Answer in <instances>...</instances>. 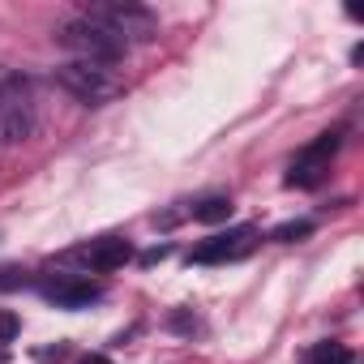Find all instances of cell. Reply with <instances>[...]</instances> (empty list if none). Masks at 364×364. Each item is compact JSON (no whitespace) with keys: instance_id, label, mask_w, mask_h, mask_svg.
<instances>
[{"instance_id":"obj_15","label":"cell","mask_w":364,"mask_h":364,"mask_svg":"<svg viewBox=\"0 0 364 364\" xmlns=\"http://www.w3.org/2000/svg\"><path fill=\"white\" fill-rule=\"evenodd\" d=\"M82 364H112V360H107V355H86Z\"/></svg>"},{"instance_id":"obj_7","label":"cell","mask_w":364,"mask_h":364,"mask_svg":"<svg viewBox=\"0 0 364 364\" xmlns=\"http://www.w3.org/2000/svg\"><path fill=\"white\" fill-rule=\"evenodd\" d=\"M39 291L56 304V309H86V304H95L99 296H103V287L99 283H90V279H77V274H60V279H43L39 283Z\"/></svg>"},{"instance_id":"obj_1","label":"cell","mask_w":364,"mask_h":364,"mask_svg":"<svg viewBox=\"0 0 364 364\" xmlns=\"http://www.w3.org/2000/svg\"><path fill=\"white\" fill-rule=\"evenodd\" d=\"M56 43L65 48V52H73V60H86V65H120L124 60V52H129V43H120L112 31H103L99 22H90V18H69V22H60L56 26Z\"/></svg>"},{"instance_id":"obj_5","label":"cell","mask_w":364,"mask_h":364,"mask_svg":"<svg viewBox=\"0 0 364 364\" xmlns=\"http://www.w3.org/2000/svg\"><path fill=\"white\" fill-rule=\"evenodd\" d=\"M253 245H257V228H232V232H223V236H210V240H202V245L189 253V262H198V266L236 262V257H245Z\"/></svg>"},{"instance_id":"obj_3","label":"cell","mask_w":364,"mask_h":364,"mask_svg":"<svg viewBox=\"0 0 364 364\" xmlns=\"http://www.w3.org/2000/svg\"><path fill=\"white\" fill-rule=\"evenodd\" d=\"M35 133V103L26 77L0 69V146H22Z\"/></svg>"},{"instance_id":"obj_14","label":"cell","mask_w":364,"mask_h":364,"mask_svg":"<svg viewBox=\"0 0 364 364\" xmlns=\"http://www.w3.org/2000/svg\"><path fill=\"white\" fill-rule=\"evenodd\" d=\"M167 257V249L159 245V249H150V253H141V266H154V262H163Z\"/></svg>"},{"instance_id":"obj_16","label":"cell","mask_w":364,"mask_h":364,"mask_svg":"<svg viewBox=\"0 0 364 364\" xmlns=\"http://www.w3.org/2000/svg\"><path fill=\"white\" fill-rule=\"evenodd\" d=\"M0 364H9V355H5V351H0Z\"/></svg>"},{"instance_id":"obj_13","label":"cell","mask_w":364,"mask_h":364,"mask_svg":"<svg viewBox=\"0 0 364 364\" xmlns=\"http://www.w3.org/2000/svg\"><path fill=\"white\" fill-rule=\"evenodd\" d=\"M31 279L22 274V270H14V266H0V291H18V287H26Z\"/></svg>"},{"instance_id":"obj_9","label":"cell","mask_w":364,"mask_h":364,"mask_svg":"<svg viewBox=\"0 0 364 364\" xmlns=\"http://www.w3.org/2000/svg\"><path fill=\"white\" fill-rule=\"evenodd\" d=\"M232 210H236L232 198H206V202L193 206V219H198V223H228Z\"/></svg>"},{"instance_id":"obj_11","label":"cell","mask_w":364,"mask_h":364,"mask_svg":"<svg viewBox=\"0 0 364 364\" xmlns=\"http://www.w3.org/2000/svg\"><path fill=\"white\" fill-rule=\"evenodd\" d=\"M304 236H313V223H309V219H291V223H283V228L270 232V240H279V245H296V240H304Z\"/></svg>"},{"instance_id":"obj_4","label":"cell","mask_w":364,"mask_h":364,"mask_svg":"<svg viewBox=\"0 0 364 364\" xmlns=\"http://www.w3.org/2000/svg\"><path fill=\"white\" fill-rule=\"evenodd\" d=\"M56 82H60L73 99H82V103H90V107H103V103H112V99L124 95V82H120L107 65H86V60H65V65L56 69Z\"/></svg>"},{"instance_id":"obj_2","label":"cell","mask_w":364,"mask_h":364,"mask_svg":"<svg viewBox=\"0 0 364 364\" xmlns=\"http://www.w3.org/2000/svg\"><path fill=\"white\" fill-rule=\"evenodd\" d=\"M82 18L99 22L103 31H112L120 43H150L159 39V18L141 5H133V0H90V5L82 9Z\"/></svg>"},{"instance_id":"obj_6","label":"cell","mask_w":364,"mask_h":364,"mask_svg":"<svg viewBox=\"0 0 364 364\" xmlns=\"http://www.w3.org/2000/svg\"><path fill=\"white\" fill-rule=\"evenodd\" d=\"M60 262H82L86 270L107 274V270H120L124 262H133V245H129V240H120V236H103V240H90V245H82V249L65 253Z\"/></svg>"},{"instance_id":"obj_10","label":"cell","mask_w":364,"mask_h":364,"mask_svg":"<svg viewBox=\"0 0 364 364\" xmlns=\"http://www.w3.org/2000/svg\"><path fill=\"white\" fill-rule=\"evenodd\" d=\"M304 360H309V364H351V351H347L343 343H313V347L304 351Z\"/></svg>"},{"instance_id":"obj_12","label":"cell","mask_w":364,"mask_h":364,"mask_svg":"<svg viewBox=\"0 0 364 364\" xmlns=\"http://www.w3.org/2000/svg\"><path fill=\"white\" fill-rule=\"evenodd\" d=\"M18 330H22V317H18V313H9V309H0V343H14V338H18Z\"/></svg>"},{"instance_id":"obj_8","label":"cell","mask_w":364,"mask_h":364,"mask_svg":"<svg viewBox=\"0 0 364 364\" xmlns=\"http://www.w3.org/2000/svg\"><path fill=\"white\" fill-rule=\"evenodd\" d=\"M326 171H330V163L296 154V163H291V171H287V185H291V189H317L321 180H326Z\"/></svg>"}]
</instances>
